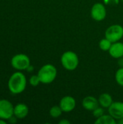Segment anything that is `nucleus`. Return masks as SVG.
<instances>
[{
  "label": "nucleus",
  "mask_w": 123,
  "mask_h": 124,
  "mask_svg": "<svg viewBox=\"0 0 123 124\" xmlns=\"http://www.w3.org/2000/svg\"><path fill=\"white\" fill-rule=\"evenodd\" d=\"M122 1H123V0H122Z\"/></svg>",
  "instance_id": "nucleus-26"
},
{
  "label": "nucleus",
  "mask_w": 123,
  "mask_h": 124,
  "mask_svg": "<svg viewBox=\"0 0 123 124\" xmlns=\"http://www.w3.org/2000/svg\"><path fill=\"white\" fill-rule=\"evenodd\" d=\"M99 105L104 108H108L113 102L112 96L108 93L101 94L99 97Z\"/></svg>",
  "instance_id": "nucleus-13"
},
{
  "label": "nucleus",
  "mask_w": 123,
  "mask_h": 124,
  "mask_svg": "<svg viewBox=\"0 0 123 124\" xmlns=\"http://www.w3.org/2000/svg\"><path fill=\"white\" fill-rule=\"evenodd\" d=\"M29 83L33 86H37L41 83V81H40L38 76V75H33V76H30V78L29 79Z\"/></svg>",
  "instance_id": "nucleus-18"
},
{
  "label": "nucleus",
  "mask_w": 123,
  "mask_h": 124,
  "mask_svg": "<svg viewBox=\"0 0 123 124\" xmlns=\"http://www.w3.org/2000/svg\"><path fill=\"white\" fill-rule=\"evenodd\" d=\"M115 80L117 83L123 86V68H120L115 74Z\"/></svg>",
  "instance_id": "nucleus-17"
},
{
  "label": "nucleus",
  "mask_w": 123,
  "mask_h": 124,
  "mask_svg": "<svg viewBox=\"0 0 123 124\" xmlns=\"http://www.w3.org/2000/svg\"><path fill=\"white\" fill-rule=\"evenodd\" d=\"M104 111L103 108H99V107H98L97 108H96L95 110H93V115L96 118H100L101 116H102L104 115Z\"/></svg>",
  "instance_id": "nucleus-19"
},
{
  "label": "nucleus",
  "mask_w": 123,
  "mask_h": 124,
  "mask_svg": "<svg viewBox=\"0 0 123 124\" xmlns=\"http://www.w3.org/2000/svg\"><path fill=\"white\" fill-rule=\"evenodd\" d=\"M118 64H119V65L120 66V68H123V57L119 58Z\"/></svg>",
  "instance_id": "nucleus-22"
},
{
  "label": "nucleus",
  "mask_w": 123,
  "mask_h": 124,
  "mask_svg": "<svg viewBox=\"0 0 123 124\" xmlns=\"http://www.w3.org/2000/svg\"><path fill=\"white\" fill-rule=\"evenodd\" d=\"M104 2L107 5H116L119 4L120 0H104Z\"/></svg>",
  "instance_id": "nucleus-20"
},
{
  "label": "nucleus",
  "mask_w": 123,
  "mask_h": 124,
  "mask_svg": "<svg viewBox=\"0 0 123 124\" xmlns=\"http://www.w3.org/2000/svg\"><path fill=\"white\" fill-rule=\"evenodd\" d=\"M118 123H119L120 124H123V118L119 120V122H118Z\"/></svg>",
  "instance_id": "nucleus-25"
},
{
  "label": "nucleus",
  "mask_w": 123,
  "mask_h": 124,
  "mask_svg": "<svg viewBox=\"0 0 123 124\" xmlns=\"http://www.w3.org/2000/svg\"><path fill=\"white\" fill-rule=\"evenodd\" d=\"M11 65L17 70H25L30 65V60L25 54H17L12 57Z\"/></svg>",
  "instance_id": "nucleus-4"
},
{
  "label": "nucleus",
  "mask_w": 123,
  "mask_h": 124,
  "mask_svg": "<svg viewBox=\"0 0 123 124\" xmlns=\"http://www.w3.org/2000/svg\"><path fill=\"white\" fill-rule=\"evenodd\" d=\"M61 62L66 70H74L78 65L79 59L76 53L72 51H67L62 54L61 57Z\"/></svg>",
  "instance_id": "nucleus-3"
},
{
  "label": "nucleus",
  "mask_w": 123,
  "mask_h": 124,
  "mask_svg": "<svg viewBox=\"0 0 123 124\" xmlns=\"http://www.w3.org/2000/svg\"><path fill=\"white\" fill-rule=\"evenodd\" d=\"M105 37L111 42L115 43L123 37V28L120 25H112L109 26L106 32Z\"/></svg>",
  "instance_id": "nucleus-5"
},
{
  "label": "nucleus",
  "mask_w": 123,
  "mask_h": 124,
  "mask_svg": "<svg viewBox=\"0 0 123 124\" xmlns=\"http://www.w3.org/2000/svg\"><path fill=\"white\" fill-rule=\"evenodd\" d=\"M57 74V71L56 68L51 64H46L40 68L37 75L40 78L41 83L49 84L55 80Z\"/></svg>",
  "instance_id": "nucleus-2"
},
{
  "label": "nucleus",
  "mask_w": 123,
  "mask_h": 124,
  "mask_svg": "<svg viewBox=\"0 0 123 124\" xmlns=\"http://www.w3.org/2000/svg\"><path fill=\"white\" fill-rule=\"evenodd\" d=\"M62 108H60V106H58V105H54L53 107L51 108L50 110H49V114L50 116L52 117V118H58L59 117L62 113Z\"/></svg>",
  "instance_id": "nucleus-15"
},
{
  "label": "nucleus",
  "mask_w": 123,
  "mask_h": 124,
  "mask_svg": "<svg viewBox=\"0 0 123 124\" xmlns=\"http://www.w3.org/2000/svg\"><path fill=\"white\" fill-rule=\"evenodd\" d=\"M59 124H70V122L69 121H67V120L62 119V121H60L59 122Z\"/></svg>",
  "instance_id": "nucleus-21"
},
{
  "label": "nucleus",
  "mask_w": 123,
  "mask_h": 124,
  "mask_svg": "<svg viewBox=\"0 0 123 124\" xmlns=\"http://www.w3.org/2000/svg\"><path fill=\"white\" fill-rule=\"evenodd\" d=\"M91 17L96 21H102L107 15V10L103 4L96 3L93 5L91 10Z\"/></svg>",
  "instance_id": "nucleus-7"
},
{
  "label": "nucleus",
  "mask_w": 123,
  "mask_h": 124,
  "mask_svg": "<svg viewBox=\"0 0 123 124\" xmlns=\"http://www.w3.org/2000/svg\"><path fill=\"white\" fill-rule=\"evenodd\" d=\"M0 124H7L6 120H4L2 118H0Z\"/></svg>",
  "instance_id": "nucleus-23"
},
{
  "label": "nucleus",
  "mask_w": 123,
  "mask_h": 124,
  "mask_svg": "<svg viewBox=\"0 0 123 124\" xmlns=\"http://www.w3.org/2000/svg\"><path fill=\"white\" fill-rule=\"evenodd\" d=\"M99 100L92 96L86 97L82 101L83 107L86 110L90 111H93L94 110L97 108L99 107Z\"/></svg>",
  "instance_id": "nucleus-11"
},
{
  "label": "nucleus",
  "mask_w": 123,
  "mask_h": 124,
  "mask_svg": "<svg viewBox=\"0 0 123 124\" xmlns=\"http://www.w3.org/2000/svg\"><path fill=\"white\" fill-rule=\"evenodd\" d=\"M59 106L63 112H71L75 109L76 106V101L71 96H65L61 100Z\"/></svg>",
  "instance_id": "nucleus-9"
},
{
  "label": "nucleus",
  "mask_w": 123,
  "mask_h": 124,
  "mask_svg": "<svg viewBox=\"0 0 123 124\" xmlns=\"http://www.w3.org/2000/svg\"><path fill=\"white\" fill-rule=\"evenodd\" d=\"M33 70V66H31V65H30V66L27 68V70H28V71H30V72L32 71Z\"/></svg>",
  "instance_id": "nucleus-24"
},
{
  "label": "nucleus",
  "mask_w": 123,
  "mask_h": 124,
  "mask_svg": "<svg viewBox=\"0 0 123 124\" xmlns=\"http://www.w3.org/2000/svg\"><path fill=\"white\" fill-rule=\"evenodd\" d=\"M8 89L13 94H19L23 92L27 86V79L22 72L14 73L9 78Z\"/></svg>",
  "instance_id": "nucleus-1"
},
{
  "label": "nucleus",
  "mask_w": 123,
  "mask_h": 124,
  "mask_svg": "<svg viewBox=\"0 0 123 124\" xmlns=\"http://www.w3.org/2000/svg\"><path fill=\"white\" fill-rule=\"evenodd\" d=\"M109 52V54L114 58L119 59L123 57V43L118 41L112 43Z\"/></svg>",
  "instance_id": "nucleus-12"
},
{
  "label": "nucleus",
  "mask_w": 123,
  "mask_h": 124,
  "mask_svg": "<svg viewBox=\"0 0 123 124\" xmlns=\"http://www.w3.org/2000/svg\"><path fill=\"white\" fill-rule=\"evenodd\" d=\"M112 42H111L109 39L105 38V39H101L99 41V47L103 51H105V52L109 51L112 46Z\"/></svg>",
  "instance_id": "nucleus-16"
},
{
  "label": "nucleus",
  "mask_w": 123,
  "mask_h": 124,
  "mask_svg": "<svg viewBox=\"0 0 123 124\" xmlns=\"http://www.w3.org/2000/svg\"><path fill=\"white\" fill-rule=\"evenodd\" d=\"M108 111L115 120H120L123 118V102H115L108 108Z\"/></svg>",
  "instance_id": "nucleus-8"
},
{
  "label": "nucleus",
  "mask_w": 123,
  "mask_h": 124,
  "mask_svg": "<svg viewBox=\"0 0 123 124\" xmlns=\"http://www.w3.org/2000/svg\"><path fill=\"white\" fill-rule=\"evenodd\" d=\"M13 105L7 100H0V118L4 120H9L14 116Z\"/></svg>",
  "instance_id": "nucleus-6"
},
{
  "label": "nucleus",
  "mask_w": 123,
  "mask_h": 124,
  "mask_svg": "<svg viewBox=\"0 0 123 124\" xmlns=\"http://www.w3.org/2000/svg\"><path fill=\"white\" fill-rule=\"evenodd\" d=\"M29 113L28 107L24 103H19L14 107V116L17 119L25 118Z\"/></svg>",
  "instance_id": "nucleus-10"
},
{
  "label": "nucleus",
  "mask_w": 123,
  "mask_h": 124,
  "mask_svg": "<svg viewBox=\"0 0 123 124\" xmlns=\"http://www.w3.org/2000/svg\"><path fill=\"white\" fill-rule=\"evenodd\" d=\"M96 124H115V119L110 115H103L95 121Z\"/></svg>",
  "instance_id": "nucleus-14"
}]
</instances>
